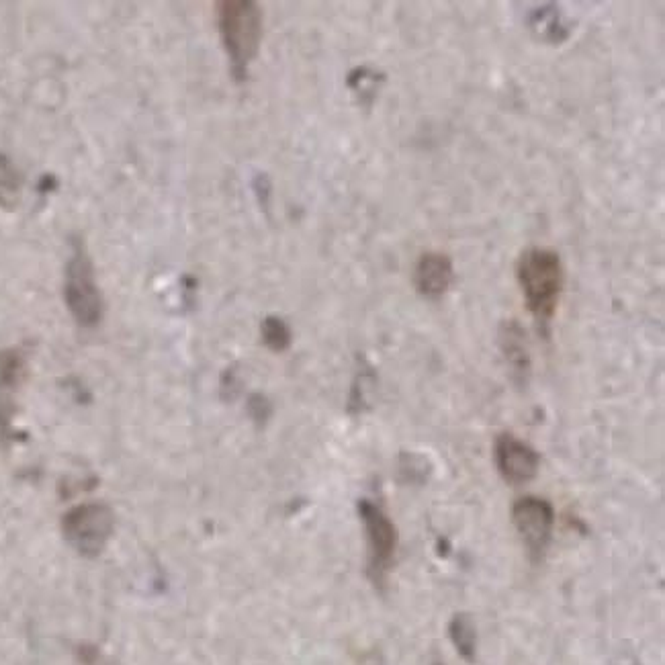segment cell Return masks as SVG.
<instances>
[{"mask_svg": "<svg viewBox=\"0 0 665 665\" xmlns=\"http://www.w3.org/2000/svg\"><path fill=\"white\" fill-rule=\"evenodd\" d=\"M359 516L365 526L367 549H369L367 573L371 582L381 588L387 580L389 569L395 563V553L399 545L397 526L381 506L369 500L359 502Z\"/></svg>", "mask_w": 665, "mask_h": 665, "instance_id": "cell-4", "label": "cell"}, {"mask_svg": "<svg viewBox=\"0 0 665 665\" xmlns=\"http://www.w3.org/2000/svg\"><path fill=\"white\" fill-rule=\"evenodd\" d=\"M115 528L113 510L101 502L80 504L62 520L66 541L84 557H97L109 543Z\"/></svg>", "mask_w": 665, "mask_h": 665, "instance_id": "cell-5", "label": "cell"}, {"mask_svg": "<svg viewBox=\"0 0 665 665\" xmlns=\"http://www.w3.org/2000/svg\"><path fill=\"white\" fill-rule=\"evenodd\" d=\"M64 297L72 318L84 326L93 328L103 318V297L95 281V271L88 254L82 246H76L64 281Z\"/></svg>", "mask_w": 665, "mask_h": 665, "instance_id": "cell-3", "label": "cell"}, {"mask_svg": "<svg viewBox=\"0 0 665 665\" xmlns=\"http://www.w3.org/2000/svg\"><path fill=\"white\" fill-rule=\"evenodd\" d=\"M383 76L377 74V72H371L369 68H359V70H354L348 78V84L350 88H354V91L361 93V95H373L375 93V88H377V82H381Z\"/></svg>", "mask_w": 665, "mask_h": 665, "instance_id": "cell-14", "label": "cell"}, {"mask_svg": "<svg viewBox=\"0 0 665 665\" xmlns=\"http://www.w3.org/2000/svg\"><path fill=\"white\" fill-rule=\"evenodd\" d=\"M260 330H262L264 344L269 346L271 350L283 352V350L289 348V344H291V330H289V326L281 318H275V316L266 318L262 322Z\"/></svg>", "mask_w": 665, "mask_h": 665, "instance_id": "cell-12", "label": "cell"}, {"mask_svg": "<svg viewBox=\"0 0 665 665\" xmlns=\"http://www.w3.org/2000/svg\"><path fill=\"white\" fill-rule=\"evenodd\" d=\"M494 461L506 483L518 487L539 473L541 455L514 434H500L494 445Z\"/></svg>", "mask_w": 665, "mask_h": 665, "instance_id": "cell-7", "label": "cell"}, {"mask_svg": "<svg viewBox=\"0 0 665 665\" xmlns=\"http://www.w3.org/2000/svg\"><path fill=\"white\" fill-rule=\"evenodd\" d=\"M449 635H451V641H453L455 649L459 651V655L465 661L473 663L477 657V631H475L471 616L463 614V612L455 614L449 625Z\"/></svg>", "mask_w": 665, "mask_h": 665, "instance_id": "cell-11", "label": "cell"}, {"mask_svg": "<svg viewBox=\"0 0 665 665\" xmlns=\"http://www.w3.org/2000/svg\"><path fill=\"white\" fill-rule=\"evenodd\" d=\"M516 279L528 312L547 336L565 287L561 256L551 248L539 246L524 250L516 262Z\"/></svg>", "mask_w": 665, "mask_h": 665, "instance_id": "cell-1", "label": "cell"}, {"mask_svg": "<svg viewBox=\"0 0 665 665\" xmlns=\"http://www.w3.org/2000/svg\"><path fill=\"white\" fill-rule=\"evenodd\" d=\"M432 473V465L424 455L416 453H404L402 459H399V475L404 477L406 483H424L428 475Z\"/></svg>", "mask_w": 665, "mask_h": 665, "instance_id": "cell-13", "label": "cell"}, {"mask_svg": "<svg viewBox=\"0 0 665 665\" xmlns=\"http://www.w3.org/2000/svg\"><path fill=\"white\" fill-rule=\"evenodd\" d=\"M455 281V266L447 254L428 252L424 254L414 269V287L416 291L430 301L445 295Z\"/></svg>", "mask_w": 665, "mask_h": 665, "instance_id": "cell-8", "label": "cell"}, {"mask_svg": "<svg viewBox=\"0 0 665 665\" xmlns=\"http://www.w3.org/2000/svg\"><path fill=\"white\" fill-rule=\"evenodd\" d=\"M217 25L232 70L238 80H244L260 48L262 11L252 0H221L217 3Z\"/></svg>", "mask_w": 665, "mask_h": 665, "instance_id": "cell-2", "label": "cell"}, {"mask_svg": "<svg viewBox=\"0 0 665 665\" xmlns=\"http://www.w3.org/2000/svg\"><path fill=\"white\" fill-rule=\"evenodd\" d=\"M500 346L508 361V367L512 371V377L518 379L520 385H526L528 375H530V357H528V350L524 344V334L518 328V324L510 322L502 328Z\"/></svg>", "mask_w": 665, "mask_h": 665, "instance_id": "cell-9", "label": "cell"}, {"mask_svg": "<svg viewBox=\"0 0 665 665\" xmlns=\"http://www.w3.org/2000/svg\"><path fill=\"white\" fill-rule=\"evenodd\" d=\"M512 524L532 561H543L553 539L555 508L539 496H524L512 506Z\"/></svg>", "mask_w": 665, "mask_h": 665, "instance_id": "cell-6", "label": "cell"}, {"mask_svg": "<svg viewBox=\"0 0 665 665\" xmlns=\"http://www.w3.org/2000/svg\"><path fill=\"white\" fill-rule=\"evenodd\" d=\"M528 29L537 39L547 41L551 46H559V43L569 37V29L565 27L557 5H543L532 9V13L528 15Z\"/></svg>", "mask_w": 665, "mask_h": 665, "instance_id": "cell-10", "label": "cell"}]
</instances>
